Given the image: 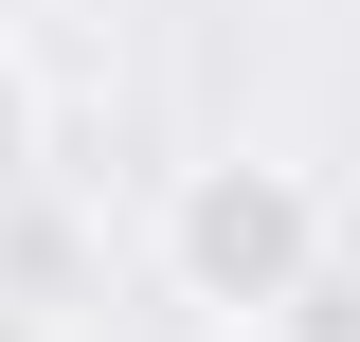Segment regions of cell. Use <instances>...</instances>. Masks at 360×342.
I'll list each match as a JSON object with an SVG mask.
<instances>
[{
  "label": "cell",
  "instance_id": "obj_1",
  "mask_svg": "<svg viewBox=\"0 0 360 342\" xmlns=\"http://www.w3.org/2000/svg\"><path fill=\"white\" fill-rule=\"evenodd\" d=\"M324 270H342V198H324V163H288V144L180 163V198H162V289H180V324L270 342V324H307Z\"/></svg>",
  "mask_w": 360,
  "mask_h": 342
},
{
  "label": "cell",
  "instance_id": "obj_2",
  "mask_svg": "<svg viewBox=\"0 0 360 342\" xmlns=\"http://www.w3.org/2000/svg\"><path fill=\"white\" fill-rule=\"evenodd\" d=\"M18 180H37V54L0 37V216H18Z\"/></svg>",
  "mask_w": 360,
  "mask_h": 342
},
{
  "label": "cell",
  "instance_id": "obj_3",
  "mask_svg": "<svg viewBox=\"0 0 360 342\" xmlns=\"http://www.w3.org/2000/svg\"><path fill=\"white\" fill-rule=\"evenodd\" d=\"M162 342H234V324H162Z\"/></svg>",
  "mask_w": 360,
  "mask_h": 342
}]
</instances>
